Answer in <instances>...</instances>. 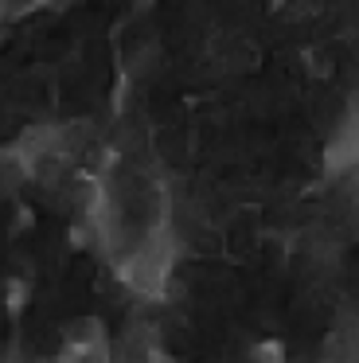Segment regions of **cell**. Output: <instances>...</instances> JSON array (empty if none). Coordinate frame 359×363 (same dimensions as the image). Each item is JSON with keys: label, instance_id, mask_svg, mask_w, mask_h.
Returning a JSON list of instances; mask_svg holds the SVG:
<instances>
[{"label": "cell", "instance_id": "obj_1", "mask_svg": "<svg viewBox=\"0 0 359 363\" xmlns=\"http://www.w3.org/2000/svg\"><path fill=\"white\" fill-rule=\"evenodd\" d=\"M55 363H114L109 340H67Z\"/></svg>", "mask_w": 359, "mask_h": 363}, {"label": "cell", "instance_id": "obj_2", "mask_svg": "<svg viewBox=\"0 0 359 363\" xmlns=\"http://www.w3.org/2000/svg\"><path fill=\"white\" fill-rule=\"evenodd\" d=\"M28 164L20 160V152L8 145V149H0V199L12 196V191H20V184H28Z\"/></svg>", "mask_w": 359, "mask_h": 363}, {"label": "cell", "instance_id": "obj_3", "mask_svg": "<svg viewBox=\"0 0 359 363\" xmlns=\"http://www.w3.org/2000/svg\"><path fill=\"white\" fill-rule=\"evenodd\" d=\"M0 363H39V359L28 352V347H8V352L0 355Z\"/></svg>", "mask_w": 359, "mask_h": 363}]
</instances>
